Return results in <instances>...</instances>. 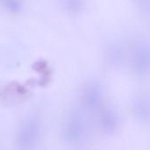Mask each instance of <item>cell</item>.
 Masks as SVG:
<instances>
[{
    "instance_id": "5",
    "label": "cell",
    "mask_w": 150,
    "mask_h": 150,
    "mask_svg": "<svg viewBox=\"0 0 150 150\" xmlns=\"http://www.w3.org/2000/svg\"><path fill=\"white\" fill-rule=\"evenodd\" d=\"M138 9L145 15H150V0H134Z\"/></svg>"
},
{
    "instance_id": "1",
    "label": "cell",
    "mask_w": 150,
    "mask_h": 150,
    "mask_svg": "<svg viewBox=\"0 0 150 150\" xmlns=\"http://www.w3.org/2000/svg\"><path fill=\"white\" fill-rule=\"evenodd\" d=\"M131 65L135 73L146 75L150 72V45L145 41H136L132 49Z\"/></svg>"
},
{
    "instance_id": "2",
    "label": "cell",
    "mask_w": 150,
    "mask_h": 150,
    "mask_svg": "<svg viewBox=\"0 0 150 150\" xmlns=\"http://www.w3.org/2000/svg\"><path fill=\"white\" fill-rule=\"evenodd\" d=\"M104 100V94L101 86L96 83L89 84L83 92V102L91 110L100 109Z\"/></svg>"
},
{
    "instance_id": "4",
    "label": "cell",
    "mask_w": 150,
    "mask_h": 150,
    "mask_svg": "<svg viewBox=\"0 0 150 150\" xmlns=\"http://www.w3.org/2000/svg\"><path fill=\"white\" fill-rule=\"evenodd\" d=\"M134 113L142 121L150 120V100L146 97H138L134 101Z\"/></svg>"
},
{
    "instance_id": "3",
    "label": "cell",
    "mask_w": 150,
    "mask_h": 150,
    "mask_svg": "<svg viewBox=\"0 0 150 150\" xmlns=\"http://www.w3.org/2000/svg\"><path fill=\"white\" fill-rule=\"evenodd\" d=\"M119 117L112 109H104L101 111L98 125L100 130L105 134H112L119 127Z\"/></svg>"
}]
</instances>
